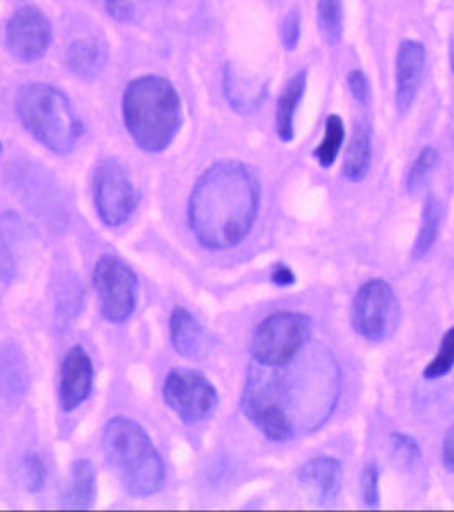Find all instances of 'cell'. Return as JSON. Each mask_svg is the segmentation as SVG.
Returning a JSON list of instances; mask_svg holds the SVG:
<instances>
[{
  "label": "cell",
  "instance_id": "1",
  "mask_svg": "<svg viewBox=\"0 0 454 512\" xmlns=\"http://www.w3.org/2000/svg\"><path fill=\"white\" fill-rule=\"evenodd\" d=\"M297 357V355H296ZM296 357L282 366L255 362L241 400L243 414L270 441H287L301 429H315L328 419L337 400V369L332 362L304 371Z\"/></svg>",
  "mask_w": 454,
  "mask_h": 512
},
{
  "label": "cell",
  "instance_id": "2",
  "mask_svg": "<svg viewBox=\"0 0 454 512\" xmlns=\"http://www.w3.org/2000/svg\"><path fill=\"white\" fill-rule=\"evenodd\" d=\"M260 187L246 164L221 161L200 176L188 202L195 238L210 250H227L248 236L257 219Z\"/></svg>",
  "mask_w": 454,
  "mask_h": 512
},
{
  "label": "cell",
  "instance_id": "3",
  "mask_svg": "<svg viewBox=\"0 0 454 512\" xmlns=\"http://www.w3.org/2000/svg\"><path fill=\"white\" fill-rule=\"evenodd\" d=\"M123 122L135 144L146 152L168 149L183 125V105L173 82L144 76L130 82L122 101Z\"/></svg>",
  "mask_w": 454,
  "mask_h": 512
},
{
  "label": "cell",
  "instance_id": "4",
  "mask_svg": "<svg viewBox=\"0 0 454 512\" xmlns=\"http://www.w3.org/2000/svg\"><path fill=\"white\" fill-rule=\"evenodd\" d=\"M103 449L118 480L134 497H149L161 490L164 463L151 437L134 420L115 417L103 432Z\"/></svg>",
  "mask_w": 454,
  "mask_h": 512
},
{
  "label": "cell",
  "instance_id": "5",
  "mask_svg": "<svg viewBox=\"0 0 454 512\" xmlns=\"http://www.w3.org/2000/svg\"><path fill=\"white\" fill-rule=\"evenodd\" d=\"M23 127L55 154H69L82 137V120L67 94L50 84L24 86L16 98Z\"/></svg>",
  "mask_w": 454,
  "mask_h": 512
},
{
  "label": "cell",
  "instance_id": "6",
  "mask_svg": "<svg viewBox=\"0 0 454 512\" xmlns=\"http://www.w3.org/2000/svg\"><path fill=\"white\" fill-rule=\"evenodd\" d=\"M311 335V321L301 313L280 311L258 325L251 338V355L263 366H282L292 361Z\"/></svg>",
  "mask_w": 454,
  "mask_h": 512
},
{
  "label": "cell",
  "instance_id": "7",
  "mask_svg": "<svg viewBox=\"0 0 454 512\" xmlns=\"http://www.w3.org/2000/svg\"><path fill=\"white\" fill-rule=\"evenodd\" d=\"M402 320V306L385 280H369L357 291L352 308L354 328L369 342H383L393 335Z\"/></svg>",
  "mask_w": 454,
  "mask_h": 512
},
{
  "label": "cell",
  "instance_id": "8",
  "mask_svg": "<svg viewBox=\"0 0 454 512\" xmlns=\"http://www.w3.org/2000/svg\"><path fill=\"white\" fill-rule=\"evenodd\" d=\"M93 280L105 320L123 323L134 315L139 282L127 263L115 256H103L96 263Z\"/></svg>",
  "mask_w": 454,
  "mask_h": 512
},
{
  "label": "cell",
  "instance_id": "9",
  "mask_svg": "<svg viewBox=\"0 0 454 512\" xmlns=\"http://www.w3.org/2000/svg\"><path fill=\"white\" fill-rule=\"evenodd\" d=\"M168 407L187 424H197L216 412L219 395L204 374L193 369H173L163 386Z\"/></svg>",
  "mask_w": 454,
  "mask_h": 512
},
{
  "label": "cell",
  "instance_id": "10",
  "mask_svg": "<svg viewBox=\"0 0 454 512\" xmlns=\"http://www.w3.org/2000/svg\"><path fill=\"white\" fill-rule=\"evenodd\" d=\"M94 205L106 226H122L137 207V190L127 169L115 159L99 164L94 171Z\"/></svg>",
  "mask_w": 454,
  "mask_h": 512
},
{
  "label": "cell",
  "instance_id": "11",
  "mask_svg": "<svg viewBox=\"0 0 454 512\" xmlns=\"http://www.w3.org/2000/svg\"><path fill=\"white\" fill-rule=\"evenodd\" d=\"M52 24L36 7H21L7 23L6 45L14 59L36 62L52 45Z\"/></svg>",
  "mask_w": 454,
  "mask_h": 512
},
{
  "label": "cell",
  "instance_id": "12",
  "mask_svg": "<svg viewBox=\"0 0 454 512\" xmlns=\"http://www.w3.org/2000/svg\"><path fill=\"white\" fill-rule=\"evenodd\" d=\"M94 369L91 357L82 347H72L65 355L60 373V405L65 412L76 410L93 391Z\"/></svg>",
  "mask_w": 454,
  "mask_h": 512
},
{
  "label": "cell",
  "instance_id": "13",
  "mask_svg": "<svg viewBox=\"0 0 454 512\" xmlns=\"http://www.w3.org/2000/svg\"><path fill=\"white\" fill-rule=\"evenodd\" d=\"M425 70V48L414 40L403 41L396 55V108L407 113L417 99Z\"/></svg>",
  "mask_w": 454,
  "mask_h": 512
},
{
  "label": "cell",
  "instance_id": "14",
  "mask_svg": "<svg viewBox=\"0 0 454 512\" xmlns=\"http://www.w3.org/2000/svg\"><path fill=\"white\" fill-rule=\"evenodd\" d=\"M28 248V229L16 212L0 214V282L18 279Z\"/></svg>",
  "mask_w": 454,
  "mask_h": 512
},
{
  "label": "cell",
  "instance_id": "15",
  "mask_svg": "<svg viewBox=\"0 0 454 512\" xmlns=\"http://www.w3.org/2000/svg\"><path fill=\"white\" fill-rule=\"evenodd\" d=\"M224 93L234 111L241 115H251L257 113L267 99V82L248 76L238 67L229 64L224 72Z\"/></svg>",
  "mask_w": 454,
  "mask_h": 512
},
{
  "label": "cell",
  "instance_id": "16",
  "mask_svg": "<svg viewBox=\"0 0 454 512\" xmlns=\"http://www.w3.org/2000/svg\"><path fill=\"white\" fill-rule=\"evenodd\" d=\"M171 342L178 354L188 359H200L210 349V338L195 316L187 309L176 308L169 321Z\"/></svg>",
  "mask_w": 454,
  "mask_h": 512
},
{
  "label": "cell",
  "instance_id": "17",
  "mask_svg": "<svg viewBox=\"0 0 454 512\" xmlns=\"http://www.w3.org/2000/svg\"><path fill=\"white\" fill-rule=\"evenodd\" d=\"M299 482L315 490L320 501L330 502L342 489L344 468L335 458H316L299 470Z\"/></svg>",
  "mask_w": 454,
  "mask_h": 512
},
{
  "label": "cell",
  "instance_id": "18",
  "mask_svg": "<svg viewBox=\"0 0 454 512\" xmlns=\"http://www.w3.org/2000/svg\"><path fill=\"white\" fill-rule=\"evenodd\" d=\"M28 391V364L16 344L0 347V395L9 402L21 400Z\"/></svg>",
  "mask_w": 454,
  "mask_h": 512
},
{
  "label": "cell",
  "instance_id": "19",
  "mask_svg": "<svg viewBox=\"0 0 454 512\" xmlns=\"http://www.w3.org/2000/svg\"><path fill=\"white\" fill-rule=\"evenodd\" d=\"M96 497V472L91 461L79 460L70 468L69 480L62 492L65 509H89Z\"/></svg>",
  "mask_w": 454,
  "mask_h": 512
},
{
  "label": "cell",
  "instance_id": "20",
  "mask_svg": "<svg viewBox=\"0 0 454 512\" xmlns=\"http://www.w3.org/2000/svg\"><path fill=\"white\" fill-rule=\"evenodd\" d=\"M108 62V50L101 41L79 40L72 43L67 53L69 69L81 79L93 81L103 72Z\"/></svg>",
  "mask_w": 454,
  "mask_h": 512
},
{
  "label": "cell",
  "instance_id": "21",
  "mask_svg": "<svg viewBox=\"0 0 454 512\" xmlns=\"http://www.w3.org/2000/svg\"><path fill=\"white\" fill-rule=\"evenodd\" d=\"M306 79H308L306 70L297 72L280 94L277 113H275V128L282 142H291L294 139V118H296L297 106L306 93Z\"/></svg>",
  "mask_w": 454,
  "mask_h": 512
},
{
  "label": "cell",
  "instance_id": "22",
  "mask_svg": "<svg viewBox=\"0 0 454 512\" xmlns=\"http://www.w3.org/2000/svg\"><path fill=\"white\" fill-rule=\"evenodd\" d=\"M371 134L364 123L356 125L350 139L349 149L345 154L344 173L347 180L361 181L366 178L371 168Z\"/></svg>",
  "mask_w": 454,
  "mask_h": 512
},
{
  "label": "cell",
  "instance_id": "23",
  "mask_svg": "<svg viewBox=\"0 0 454 512\" xmlns=\"http://www.w3.org/2000/svg\"><path fill=\"white\" fill-rule=\"evenodd\" d=\"M441 219H443L441 202L431 195V197L427 198V202H425L419 236H417L414 250H412V256H414L415 260L424 258L429 253V250H431L432 245L436 243L439 227H441Z\"/></svg>",
  "mask_w": 454,
  "mask_h": 512
},
{
  "label": "cell",
  "instance_id": "24",
  "mask_svg": "<svg viewBox=\"0 0 454 512\" xmlns=\"http://www.w3.org/2000/svg\"><path fill=\"white\" fill-rule=\"evenodd\" d=\"M318 28L328 45H337L344 35V7L342 0L318 2Z\"/></svg>",
  "mask_w": 454,
  "mask_h": 512
},
{
  "label": "cell",
  "instance_id": "25",
  "mask_svg": "<svg viewBox=\"0 0 454 512\" xmlns=\"http://www.w3.org/2000/svg\"><path fill=\"white\" fill-rule=\"evenodd\" d=\"M345 139L344 122L337 115L326 118L325 137L320 146L315 149V158L323 168H330L337 159Z\"/></svg>",
  "mask_w": 454,
  "mask_h": 512
},
{
  "label": "cell",
  "instance_id": "26",
  "mask_svg": "<svg viewBox=\"0 0 454 512\" xmlns=\"http://www.w3.org/2000/svg\"><path fill=\"white\" fill-rule=\"evenodd\" d=\"M437 152L434 147H425L420 151L419 156L412 164V168L408 171L407 188L410 193H417L424 188L425 183L429 180L432 171L436 168Z\"/></svg>",
  "mask_w": 454,
  "mask_h": 512
},
{
  "label": "cell",
  "instance_id": "27",
  "mask_svg": "<svg viewBox=\"0 0 454 512\" xmlns=\"http://www.w3.org/2000/svg\"><path fill=\"white\" fill-rule=\"evenodd\" d=\"M454 367V326L444 335L439 352L432 359L431 364L425 367L424 376L427 379H439L451 373Z\"/></svg>",
  "mask_w": 454,
  "mask_h": 512
},
{
  "label": "cell",
  "instance_id": "28",
  "mask_svg": "<svg viewBox=\"0 0 454 512\" xmlns=\"http://www.w3.org/2000/svg\"><path fill=\"white\" fill-rule=\"evenodd\" d=\"M19 477L23 480L24 489L31 492V494H36L45 487L47 468L43 465V461H41L38 454L30 453L28 456H24Z\"/></svg>",
  "mask_w": 454,
  "mask_h": 512
},
{
  "label": "cell",
  "instance_id": "29",
  "mask_svg": "<svg viewBox=\"0 0 454 512\" xmlns=\"http://www.w3.org/2000/svg\"><path fill=\"white\" fill-rule=\"evenodd\" d=\"M361 490L367 507L379 506V470L374 463H369L362 470Z\"/></svg>",
  "mask_w": 454,
  "mask_h": 512
},
{
  "label": "cell",
  "instance_id": "30",
  "mask_svg": "<svg viewBox=\"0 0 454 512\" xmlns=\"http://www.w3.org/2000/svg\"><path fill=\"white\" fill-rule=\"evenodd\" d=\"M301 38V16L297 9L287 12L286 19L282 23V43L287 50H294L299 45Z\"/></svg>",
  "mask_w": 454,
  "mask_h": 512
},
{
  "label": "cell",
  "instance_id": "31",
  "mask_svg": "<svg viewBox=\"0 0 454 512\" xmlns=\"http://www.w3.org/2000/svg\"><path fill=\"white\" fill-rule=\"evenodd\" d=\"M347 82H349L350 93L356 98V101L366 105L369 98H371V86H369L366 74L361 72V70H352Z\"/></svg>",
  "mask_w": 454,
  "mask_h": 512
},
{
  "label": "cell",
  "instance_id": "32",
  "mask_svg": "<svg viewBox=\"0 0 454 512\" xmlns=\"http://www.w3.org/2000/svg\"><path fill=\"white\" fill-rule=\"evenodd\" d=\"M393 443H395L396 453L400 454L403 460L410 461V463H415V461L419 460L420 448L412 437L395 434L393 436Z\"/></svg>",
  "mask_w": 454,
  "mask_h": 512
},
{
  "label": "cell",
  "instance_id": "33",
  "mask_svg": "<svg viewBox=\"0 0 454 512\" xmlns=\"http://www.w3.org/2000/svg\"><path fill=\"white\" fill-rule=\"evenodd\" d=\"M272 280L279 287L294 286L296 284V275H294L291 268H287L286 265H280V267L275 268Z\"/></svg>",
  "mask_w": 454,
  "mask_h": 512
},
{
  "label": "cell",
  "instance_id": "34",
  "mask_svg": "<svg viewBox=\"0 0 454 512\" xmlns=\"http://www.w3.org/2000/svg\"><path fill=\"white\" fill-rule=\"evenodd\" d=\"M443 463L449 472L454 473V425L449 429L446 439H444Z\"/></svg>",
  "mask_w": 454,
  "mask_h": 512
},
{
  "label": "cell",
  "instance_id": "35",
  "mask_svg": "<svg viewBox=\"0 0 454 512\" xmlns=\"http://www.w3.org/2000/svg\"><path fill=\"white\" fill-rule=\"evenodd\" d=\"M449 59H451V67H453L454 72V30L453 35H451V43H449Z\"/></svg>",
  "mask_w": 454,
  "mask_h": 512
},
{
  "label": "cell",
  "instance_id": "36",
  "mask_svg": "<svg viewBox=\"0 0 454 512\" xmlns=\"http://www.w3.org/2000/svg\"><path fill=\"white\" fill-rule=\"evenodd\" d=\"M106 2H123V0H106Z\"/></svg>",
  "mask_w": 454,
  "mask_h": 512
}]
</instances>
